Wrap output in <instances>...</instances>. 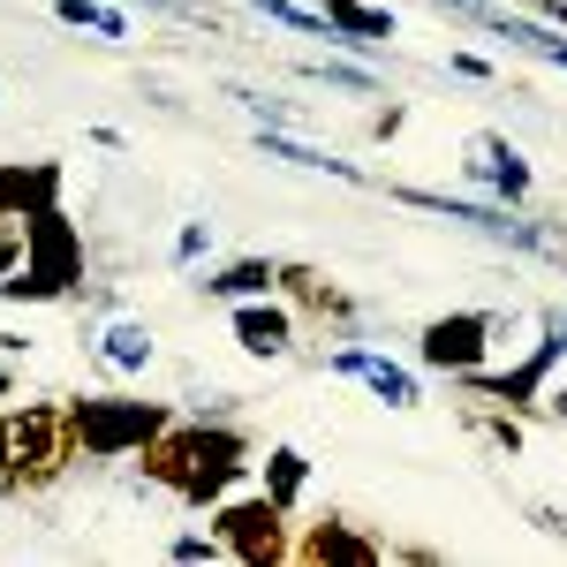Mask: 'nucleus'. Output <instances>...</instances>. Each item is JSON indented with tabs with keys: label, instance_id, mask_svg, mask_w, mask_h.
Wrapping results in <instances>:
<instances>
[{
	"label": "nucleus",
	"instance_id": "obj_12",
	"mask_svg": "<svg viewBox=\"0 0 567 567\" xmlns=\"http://www.w3.org/2000/svg\"><path fill=\"white\" fill-rule=\"evenodd\" d=\"M69 167L61 159H0V219H31L45 205H61Z\"/></svg>",
	"mask_w": 567,
	"mask_h": 567
},
{
	"label": "nucleus",
	"instance_id": "obj_8",
	"mask_svg": "<svg viewBox=\"0 0 567 567\" xmlns=\"http://www.w3.org/2000/svg\"><path fill=\"white\" fill-rule=\"evenodd\" d=\"M439 16H470L492 39H507V45H523V53H537V61L567 69V31L545 23V16H515V8H492V0H439Z\"/></svg>",
	"mask_w": 567,
	"mask_h": 567
},
{
	"label": "nucleus",
	"instance_id": "obj_1",
	"mask_svg": "<svg viewBox=\"0 0 567 567\" xmlns=\"http://www.w3.org/2000/svg\"><path fill=\"white\" fill-rule=\"evenodd\" d=\"M250 432L243 424H205V416H189V424H167V432L144 446V484H159L167 499H182L189 515H213L219 499L235 492V484L250 477Z\"/></svg>",
	"mask_w": 567,
	"mask_h": 567
},
{
	"label": "nucleus",
	"instance_id": "obj_23",
	"mask_svg": "<svg viewBox=\"0 0 567 567\" xmlns=\"http://www.w3.org/2000/svg\"><path fill=\"white\" fill-rule=\"evenodd\" d=\"M167 560H182V567H213V560H227V545H219V529H182V537H167Z\"/></svg>",
	"mask_w": 567,
	"mask_h": 567
},
{
	"label": "nucleus",
	"instance_id": "obj_20",
	"mask_svg": "<svg viewBox=\"0 0 567 567\" xmlns=\"http://www.w3.org/2000/svg\"><path fill=\"white\" fill-rule=\"evenodd\" d=\"M53 16L76 23V31H99V39H130V16L106 8V0H53Z\"/></svg>",
	"mask_w": 567,
	"mask_h": 567
},
{
	"label": "nucleus",
	"instance_id": "obj_29",
	"mask_svg": "<svg viewBox=\"0 0 567 567\" xmlns=\"http://www.w3.org/2000/svg\"><path fill=\"white\" fill-rule=\"evenodd\" d=\"M537 16H545V23H560V31H567V0H537Z\"/></svg>",
	"mask_w": 567,
	"mask_h": 567
},
{
	"label": "nucleus",
	"instance_id": "obj_7",
	"mask_svg": "<svg viewBox=\"0 0 567 567\" xmlns=\"http://www.w3.org/2000/svg\"><path fill=\"white\" fill-rule=\"evenodd\" d=\"M492 333H499V318H492V310H446V318H432V326L416 333V363H424V371H446V379L484 371Z\"/></svg>",
	"mask_w": 567,
	"mask_h": 567
},
{
	"label": "nucleus",
	"instance_id": "obj_26",
	"mask_svg": "<svg viewBox=\"0 0 567 567\" xmlns=\"http://www.w3.org/2000/svg\"><path fill=\"white\" fill-rule=\"evenodd\" d=\"M205 243H213V227H205V219H189V227H182V235H175V258L189 265V258H197V250H205Z\"/></svg>",
	"mask_w": 567,
	"mask_h": 567
},
{
	"label": "nucleus",
	"instance_id": "obj_3",
	"mask_svg": "<svg viewBox=\"0 0 567 567\" xmlns=\"http://www.w3.org/2000/svg\"><path fill=\"white\" fill-rule=\"evenodd\" d=\"M76 288H84V227L61 205H45L23 219V265L0 280V296L8 303H69Z\"/></svg>",
	"mask_w": 567,
	"mask_h": 567
},
{
	"label": "nucleus",
	"instance_id": "obj_22",
	"mask_svg": "<svg viewBox=\"0 0 567 567\" xmlns=\"http://www.w3.org/2000/svg\"><path fill=\"white\" fill-rule=\"evenodd\" d=\"M258 16H272V23H288V31H303V39H333V23L318 16V8H296V0H250Z\"/></svg>",
	"mask_w": 567,
	"mask_h": 567
},
{
	"label": "nucleus",
	"instance_id": "obj_5",
	"mask_svg": "<svg viewBox=\"0 0 567 567\" xmlns=\"http://www.w3.org/2000/svg\"><path fill=\"white\" fill-rule=\"evenodd\" d=\"M213 529H219V545H227V560H243V567H288L296 560L288 507L265 499V492H227L213 507Z\"/></svg>",
	"mask_w": 567,
	"mask_h": 567
},
{
	"label": "nucleus",
	"instance_id": "obj_17",
	"mask_svg": "<svg viewBox=\"0 0 567 567\" xmlns=\"http://www.w3.org/2000/svg\"><path fill=\"white\" fill-rule=\"evenodd\" d=\"M258 152H265V159H288V167H310V175H341V182H363V167H355V159H333V152H318V144H303V136L272 130V122L258 130Z\"/></svg>",
	"mask_w": 567,
	"mask_h": 567
},
{
	"label": "nucleus",
	"instance_id": "obj_4",
	"mask_svg": "<svg viewBox=\"0 0 567 567\" xmlns=\"http://www.w3.org/2000/svg\"><path fill=\"white\" fill-rule=\"evenodd\" d=\"M69 416L84 439V462H130L175 424L167 401H136V393H69Z\"/></svg>",
	"mask_w": 567,
	"mask_h": 567
},
{
	"label": "nucleus",
	"instance_id": "obj_16",
	"mask_svg": "<svg viewBox=\"0 0 567 567\" xmlns=\"http://www.w3.org/2000/svg\"><path fill=\"white\" fill-rule=\"evenodd\" d=\"M318 16L333 23V45H386L393 39V16L371 8V0H318Z\"/></svg>",
	"mask_w": 567,
	"mask_h": 567
},
{
	"label": "nucleus",
	"instance_id": "obj_25",
	"mask_svg": "<svg viewBox=\"0 0 567 567\" xmlns=\"http://www.w3.org/2000/svg\"><path fill=\"white\" fill-rule=\"evenodd\" d=\"M23 265V219H0V280Z\"/></svg>",
	"mask_w": 567,
	"mask_h": 567
},
{
	"label": "nucleus",
	"instance_id": "obj_6",
	"mask_svg": "<svg viewBox=\"0 0 567 567\" xmlns=\"http://www.w3.org/2000/svg\"><path fill=\"white\" fill-rule=\"evenodd\" d=\"M567 355V318H545L537 349L507 371H462V386L477 401H499V409H545V386H553V363Z\"/></svg>",
	"mask_w": 567,
	"mask_h": 567
},
{
	"label": "nucleus",
	"instance_id": "obj_11",
	"mask_svg": "<svg viewBox=\"0 0 567 567\" xmlns=\"http://www.w3.org/2000/svg\"><path fill=\"white\" fill-rule=\"evenodd\" d=\"M326 371H333V379H363L386 409H416V401H424V379H416V371H401V363L379 355V349H355V341L326 355Z\"/></svg>",
	"mask_w": 567,
	"mask_h": 567
},
{
	"label": "nucleus",
	"instance_id": "obj_2",
	"mask_svg": "<svg viewBox=\"0 0 567 567\" xmlns=\"http://www.w3.org/2000/svg\"><path fill=\"white\" fill-rule=\"evenodd\" d=\"M0 424H8V484L0 492H16V499L53 492V484L84 462V439H76L69 401H8Z\"/></svg>",
	"mask_w": 567,
	"mask_h": 567
},
{
	"label": "nucleus",
	"instance_id": "obj_24",
	"mask_svg": "<svg viewBox=\"0 0 567 567\" xmlns=\"http://www.w3.org/2000/svg\"><path fill=\"white\" fill-rule=\"evenodd\" d=\"M303 76H326V84H341V91H371V76L363 69H341V61H310Z\"/></svg>",
	"mask_w": 567,
	"mask_h": 567
},
{
	"label": "nucleus",
	"instance_id": "obj_27",
	"mask_svg": "<svg viewBox=\"0 0 567 567\" xmlns=\"http://www.w3.org/2000/svg\"><path fill=\"white\" fill-rule=\"evenodd\" d=\"M446 69H454V76H477V84H492V61H484V53H454Z\"/></svg>",
	"mask_w": 567,
	"mask_h": 567
},
{
	"label": "nucleus",
	"instance_id": "obj_13",
	"mask_svg": "<svg viewBox=\"0 0 567 567\" xmlns=\"http://www.w3.org/2000/svg\"><path fill=\"white\" fill-rule=\"evenodd\" d=\"M280 303L303 318H326V326H355V296L318 265H280Z\"/></svg>",
	"mask_w": 567,
	"mask_h": 567
},
{
	"label": "nucleus",
	"instance_id": "obj_18",
	"mask_svg": "<svg viewBox=\"0 0 567 567\" xmlns=\"http://www.w3.org/2000/svg\"><path fill=\"white\" fill-rule=\"evenodd\" d=\"M303 484H310V462H303V446H265V499H280L288 515L303 507Z\"/></svg>",
	"mask_w": 567,
	"mask_h": 567
},
{
	"label": "nucleus",
	"instance_id": "obj_30",
	"mask_svg": "<svg viewBox=\"0 0 567 567\" xmlns=\"http://www.w3.org/2000/svg\"><path fill=\"white\" fill-rule=\"evenodd\" d=\"M0 484H8V424H0Z\"/></svg>",
	"mask_w": 567,
	"mask_h": 567
},
{
	"label": "nucleus",
	"instance_id": "obj_15",
	"mask_svg": "<svg viewBox=\"0 0 567 567\" xmlns=\"http://www.w3.org/2000/svg\"><path fill=\"white\" fill-rule=\"evenodd\" d=\"M213 303H250V296H280V258H227L219 272L197 280Z\"/></svg>",
	"mask_w": 567,
	"mask_h": 567
},
{
	"label": "nucleus",
	"instance_id": "obj_14",
	"mask_svg": "<svg viewBox=\"0 0 567 567\" xmlns=\"http://www.w3.org/2000/svg\"><path fill=\"white\" fill-rule=\"evenodd\" d=\"M470 175H477L499 205H529V159L499 130H477V136H470Z\"/></svg>",
	"mask_w": 567,
	"mask_h": 567
},
{
	"label": "nucleus",
	"instance_id": "obj_9",
	"mask_svg": "<svg viewBox=\"0 0 567 567\" xmlns=\"http://www.w3.org/2000/svg\"><path fill=\"white\" fill-rule=\"evenodd\" d=\"M227 333H235V349H243V355H258V363H280V355H296V310L272 303V296L227 303Z\"/></svg>",
	"mask_w": 567,
	"mask_h": 567
},
{
	"label": "nucleus",
	"instance_id": "obj_21",
	"mask_svg": "<svg viewBox=\"0 0 567 567\" xmlns=\"http://www.w3.org/2000/svg\"><path fill=\"white\" fill-rule=\"evenodd\" d=\"M462 424H470L477 439H492V446H507V454L523 446V424H515V409L499 416V409H477V401H470V409H462Z\"/></svg>",
	"mask_w": 567,
	"mask_h": 567
},
{
	"label": "nucleus",
	"instance_id": "obj_19",
	"mask_svg": "<svg viewBox=\"0 0 567 567\" xmlns=\"http://www.w3.org/2000/svg\"><path fill=\"white\" fill-rule=\"evenodd\" d=\"M99 363H106V371H144V363H152V326L114 318V326L99 333Z\"/></svg>",
	"mask_w": 567,
	"mask_h": 567
},
{
	"label": "nucleus",
	"instance_id": "obj_28",
	"mask_svg": "<svg viewBox=\"0 0 567 567\" xmlns=\"http://www.w3.org/2000/svg\"><path fill=\"white\" fill-rule=\"evenodd\" d=\"M16 401V355H0V409Z\"/></svg>",
	"mask_w": 567,
	"mask_h": 567
},
{
	"label": "nucleus",
	"instance_id": "obj_10",
	"mask_svg": "<svg viewBox=\"0 0 567 567\" xmlns=\"http://www.w3.org/2000/svg\"><path fill=\"white\" fill-rule=\"evenodd\" d=\"M296 560L303 567H379L386 545L363 537L349 515H318V523H303V537H296Z\"/></svg>",
	"mask_w": 567,
	"mask_h": 567
}]
</instances>
